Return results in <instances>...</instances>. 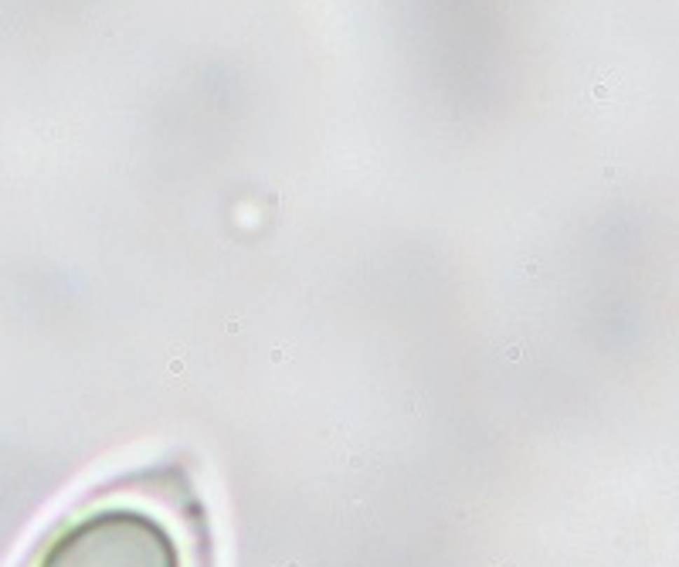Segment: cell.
I'll return each instance as SVG.
<instances>
[{"label": "cell", "instance_id": "obj_1", "mask_svg": "<svg viewBox=\"0 0 679 567\" xmlns=\"http://www.w3.org/2000/svg\"><path fill=\"white\" fill-rule=\"evenodd\" d=\"M27 567H214L207 506L177 465L132 472L78 503Z\"/></svg>", "mask_w": 679, "mask_h": 567}]
</instances>
